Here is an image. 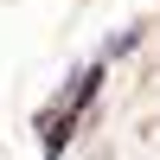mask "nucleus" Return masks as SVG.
<instances>
[{
  "label": "nucleus",
  "instance_id": "nucleus-1",
  "mask_svg": "<svg viewBox=\"0 0 160 160\" xmlns=\"http://www.w3.org/2000/svg\"><path fill=\"white\" fill-rule=\"evenodd\" d=\"M96 90H102V64H90L83 77H71V83H64V115H83Z\"/></svg>",
  "mask_w": 160,
  "mask_h": 160
},
{
  "label": "nucleus",
  "instance_id": "nucleus-2",
  "mask_svg": "<svg viewBox=\"0 0 160 160\" xmlns=\"http://www.w3.org/2000/svg\"><path fill=\"white\" fill-rule=\"evenodd\" d=\"M135 45H141V32H135V26H128V32H115L109 45H102V64H109V58H128Z\"/></svg>",
  "mask_w": 160,
  "mask_h": 160
}]
</instances>
